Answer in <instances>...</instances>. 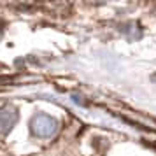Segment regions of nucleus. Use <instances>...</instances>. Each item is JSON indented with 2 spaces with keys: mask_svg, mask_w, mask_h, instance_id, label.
<instances>
[{
  "mask_svg": "<svg viewBox=\"0 0 156 156\" xmlns=\"http://www.w3.org/2000/svg\"><path fill=\"white\" fill-rule=\"evenodd\" d=\"M56 125L58 123L55 118H51L48 114H37L30 123V128L37 137H51L56 132Z\"/></svg>",
  "mask_w": 156,
  "mask_h": 156,
  "instance_id": "nucleus-1",
  "label": "nucleus"
},
{
  "mask_svg": "<svg viewBox=\"0 0 156 156\" xmlns=\"http://www.w3.org/2000/svg\"><path fill=\"white\" fill-rule=\"evenodd\" d=\"M16 119H18V112L12 107H4L0 109V132L7 133L11 128L14 126Z\"/></svg>",
  "mask_w": 156,
  "mask_h": 156,
  "instance_id": "nucleus-2",
  "label": "nucleus"
}]
</instances>
